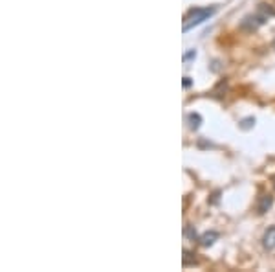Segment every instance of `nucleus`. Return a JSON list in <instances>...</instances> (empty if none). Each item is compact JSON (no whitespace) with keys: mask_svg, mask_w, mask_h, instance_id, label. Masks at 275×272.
<instances>
[{"mask_svg":"<svg viewBox=\"0 0 275 272\" xmlns=\"http://www.w3.org/2000/svg\"><path fill=\"white\" fill-rule=\"evenodd\" d=\"M215 11H217V7H194V9H191L184 21V31H189L191 28L207 21L209 17H213Z\"/></svg>","mask_w":275,"mask_h":272,"instance_id":"1","label":"nucleus"},{"mask_svg":"<svg viewBox=\"0 0 275 272\" xmlns=\"http://www.w3.org/2000/svg\"><path fill=\"white\" fill-rule=\"evenodd\" d=\"M266 21H268V15L264 13V11H261V13H257V15H248V17L242 19L241 28L248 30V31H253V30L261 28Z\"/></svg>","mask_w":275,"mask_h":272,"instance_id":"2","label":"nucleus"},{"mask_svg":"<svg viewBox=\"0 0 275 272\" xmlns=\"http://www.w3.org/2000/svg\"><path fill=\"white\" fill-rule=\"evenodd\" d=\"M262 244H264L266 250H274L275 248V226H272V228H268V230L264 232Z\"/></svg>","mask_w":275,"mask_h":272,"instance_id":"3","label":"nucleus"},{"mask_svg":"<svg viewBox=\"0 0 275 272\" xmlns=\"http://www.w3.org/2000/svg\"><path fill=\"white\" fill-rule=\"evenodd\" d=\"M272 204H274V197L272 195H262L259 204H257V212L259 213H266L270 208H272Z\"/></svg>","mask_w":275,"mask_h":272,"instance_id":"4","label":"nucleus"},{"mask_svg":"<svg viewBox=\"0 0 275 272\" xmlns=\"http://www.w3.org/2000/svg\"><path fill=\"white\" fill-rule=\"evenodd\" d=\"M217 239H219V234H217L215 230H211V232L202 234L198 241H200V244H202V246H211V244H215V241H217Z\"/></svg>","mask_w":275,"mask_h":272,"instance_id":"5","label":"nucleus"},{"mask_svg":"<svg viewBox=\"0 0 275 272\" xmlns=\"http://www.w3.org/2000/svg\"><path fill=\"white\" fill-rule=\"evenodd\" d=\"M187 123H189V129L196 131L200 127V123H202V116L196 114V112H191V114H187Z\"/></svg>","mask_w":275,"mask_h":272,"instance_id":"6","label":"nucleus"},{"mask_svg":"<svg viewBox=\"0 0 275 272\" xmlns=\"http://www.w3.org/2000/svg\"><path fill=\"white\" fill-rule=\"evenodd\" d=\"M253 125H255V118H246L241 121L242 129H249V127H253Z\"/></svg>","mask_w":275,"mask_h":272,"instance_id":"7","label":"nucleus"},{"mask_svg":"<svg viewBox=\"0 0 275 272\" xmlns=\"http://www.w3.org/2000/svg\"><path fill=\"white\" fill-rule=\"evenodd\" d=\"M194 57H196V52L191 50V52H187L186 56H184V61H189V59H194Z\"/></svg>","mask_w":275,"mask_h":272,"instance_id":"8","label":"nucleus"},{"mask_svg":"<svg viewBox=\"0 0 275 272\" xmlns=\"http://www.w3.org/2000/svg\"><path fill=\"white\" fill-rule=\"evenodd\" d=\"M184 87H191V77H184Z\"/></svg>","mask_w":275,"mask_h":272,"instance_id":"9","label":"nucleus"},{"mask_svg":"<svg viewBox=\"0 0 275 272\" xmlns=\"http://www.w3.org/2000/svg\"><path fill=\"white\" fill-rule=\"evenodd\" d=\"M274 186H275V179H274Z\"/></svg>","mask_w":275,"mask_h":272,"instance_id":"10","label":"nucleus"},{"mask_svg":"<svg viewBox=\"0 0 275 272\" xmlns=\"http://www.w3.org/2000/svg\"><path fill=\"white\" fill-rule=\"evenodd\" d=\"M274 48H275V41H274Z\"/></svg>","mask_w":275,"mask_h":272,"instance_id":"11","label":"nucleus"}]
</instances>
